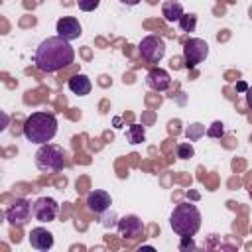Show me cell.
<instances>
[{
    "label": "cell",
    "instance_id": "6da1fadb",
    "mask_svg": "<svg viewBox=\"0 0 252 252\" xmlns=\"http://www.w3.org/2000/svg\"><path fill=\"white\" fill-rule=\"evenodd\" d=\"M75 61V49L71 43L59 35L43 39L33 55V63L43 73H57L63 67L71 65Z\"/></svg>",
    "mask_w": 252,
    "mask_h": 252
},
{
    "label": "cell",
    "instance_id": "7a4b0ae2",
    "mask_svg": "<svg viewBox=\"0 0 252 252\" xmlns=\"http://www.w3.org/2000/svg\"><path fill=\"white\" fill-rule=\"evenodd\" d=\"M57 134V118L51 112H32L24 122V136L33 144H47Z\"/></svg>",
    "mask_w": 252,
    "mask_h": 252
},
{
    "label": "cell",
    "instance_id": "3957f363",
    "mask_svg": "<svg viewBox=\"0 0 252 252\" xmlns=\"http://www.w3.org/2000/svg\"><path fill=\"white\" fill-rule=\"evenodd\" d=\"M169 224L179 236H193L201 228V213L191 203H179L169 217Z\"/></svg>",
    "mask_w": 252,
    "mask_h": 252
},
{
    "label": "cell",
    "instance_id": "277c9868",
    "mask_svg": "<svg viewBox=\"0 0 252 252\" xmlns=\"http://www.w3.org/2000/svg\"><path fill=\"white\" fill-rule=\"evenodd\" d=\"M35 167L43 173H59L65 167V152L57 144H39L35 152Z\"/></svg>",
    "mask_w": 252,
    "mask_h": 252
},
{
    "label": "cell",
    "instance_id": "5b68a950",
    "mask_svg": "<svg viewBox=\"0 0 252 252\" xmlns=\"http://www.w3.org/2000/svg\"><path fill=\"white\" fill-rule=\"evenodd\" d=\"M207 55H209V45H207L205 39L191 37V39L185 41V45H183V59H185V67L187 69H193L199 63H203Z\"/></svg>",
    "mask_w": 252,
    "mask_h": 252
},
{
    "label": "cell",
    "instance_id": "8992f818",
    "mask_svg": "<svg viewBox=\"0 0 252 252\" xmlns=\"http://www.w3.org/2000/svg\"><path fill=\"white\" fill-rule=\"evenodd\" d=\"M32 215H33V205L28 199H24V197L16 199L6 209V220L12 226H24V224H28V220L32 219Z\"/></svg>",
    "mask_w": 252,
    "mask_h": 252
},
{
    "label": "cell",
    "instance_id": "52a82bcc",
    "mask_svg": "<svg viewBox=\"0 0 252 252\" xmlns=\"http://www.w3.org/2000/svg\"><path fill=\"white\" fill-rule=\"evenodd\" d=\"M138 51H140V55H142L146 61L158 63V61H161L163 55H165V41H163V37H159V35H146V37L140 41Z\"/></svg>",
    "mask_w": 252,
    "mask_h": 252
},
{
    "label": "cell",
    "instance_id": "ba28073f",
    "mask_svg": "<svg viewBox=\"0 0 252 252\" xmlns=\"http://www.w3.org/2000/svg\"><path fill=\"white\" fill-rule=\"evenodd\" d=\"M57 211H59V205L51 197H39L33 203V217L39 222H51L57 217Z\"/></svg>",
    "mask_w": 252,
    "mask_h": 252
},
{
    "label": "cell",
    "instance_id": "9c48e42d",
    "mask_svg": "<svg viewBox=\"0 0 252 252\" xmlns=\"http://www.w3.org/2000/svg\"><path fill=\"white\" fill-rule=\"evenodd\" d=\"M55 32H57L59 37H63V39H67V41H73V39H77V37L83 33V28H81V24H79L77 18L65 16V18L57 20Z\"/></svg>",
    "mask_w": 252,
    "mask_h": 252
},
{
    "label": "cell",
    "instance_id": "30bf717a",
    "mask_svg": "<svg viewBox=\"0 0 252 252\" xmlns=\"http://www.w3.org/2000/svg\"><path fill=\"white\" fill-rule=\"evenodd\" d=\"M110 205H112V199H110V195H108L106 191L94 189V191H91V193L87 195V207H89V211H93L94 215L106 213V211L110 209Z\"/></svg>",
    "mask_w": 252,
    "mask_h": 252
},
{
    "label": "cell",
    "instance_id": "8fae6325",
    "mask_svg": "<svg viewBox=\"0 0 252 252\" xmlns=\"http://www.w3.org/2000/svg\"><path fill=\"white\" fill-rule=\"evenodd\" d=\"M146 85L152 89V91H167L171 87V77L165 69H159V67H154L150 69V73L146 75Z\"/></svg>",
    "mask_w": 252,
    "mask_h": 252
},
{
    "label": "cell",
    "instance_id": "7c38bea8",
    "mask_svg": "<svg viewBox=\"0 0 252 252\" xmlns=\"http://www.w3.org/2000/svg\"><path fill=\"white\" fill-rule=\"evenodd\" d=\"M116 226H118V232H120L124 238H136V236H140L142 230H144V224H142V220H140L136 215H126V217H122V219L116 222Z\"/></svg>",
    "mask_w": 252,
    "mask_h": 252
},
{
    "label": "cell",
    "instance_id": "4fadbf2b",
    "mask_svg": "<svg viewBox=\"0 0 252 252\" xmlns=\"http://www.w3.org/2000/svg\"><path fill=\"white\" fill-rule=\"evenodd\" d=\"M30 244L35 250H49L53 246V234L43 226H35L30 232Z\"/></svg>",
    "mask_w": 252,
    "mask_h": 252
},
{
    "label": "cell",
    "instance_id": "5bb4252c",
    "mask_svg": "<svg viewBox=\"0 0 252 252\" xmlns=\"http://www.w3.org/2000/svg\"><path fill=\"white\" fill-rule=\"evenodd\" d=\"M67 87H69V91L73 93V94H79V96H85V94H89L91 93V89H93V85H91V79L87 77V75H73L69 81H67Z\"/></svg>",
    "mask_w": 252,
    "mask_h": 252
},
{
    "label": "cell",
    "instance_id": "9a60e30c",
    "mask_svg": "<svg viewBox=\"0 0 252 252\" xmlns=\"http://www.w3.org/2000/svg\"><path fill=\"white\" fill-rule=\"evenodd\" d=\"M161 14H163L165 22L173 24V22H179V18H181L185 12H183V6H181L177 0H165L163 6H161Z\"/></svg>",
    "mask_w": 252,
    "mask_h": 252
},
{
    "label": "cell",
    "instance_id": "2e32d148",
    "mask_svg": "<svg viewBox=\"0 0 252 252\" xmlns=\"http://www.w3.org/2000/svg\"><path fill=\"white\" fill-rule=\"evenodd\" d=\"M126 138H128L130 144H140V142H144V138H146V130H144V126H140V124H132V126L126 130Z\"/></svg>",
    "mask_w": 252,
    "mask_h": 252
},
{
    "label": "cell",
    "instance_id": "e0dca14e",
    "mask_svg": "<svg viewBox=\"0 0 252 252\" xmlns=\"http://www.w3.org/2000/svg\"><path fill=\"white\" fill-rule=\"evenodd\" d=\"M177 24H179L181 32H195V28H197V16L195 14H183Z\"/></svg>",
    "mask_w": 252,
    "mask_h": 252
},
{
    "label": "cell",
    "instance_id": "ac0fdd59",
    "mask_svg": "<svg viewBox=\"0 0 252 252\" xmlns=\"http://www.w3.org/2000/svg\"><path fill=\"white\" fill-rule=\"evenodd\" d=\"M175 152H177V158H179V159H189V158L195 156V150H193L191 142H181V144H177Z\"/></svg>",
    "mask_w": 252,
    "mask_h": 252
},
{
    "label": "cell",
    "instance_id": "d6986e66",
    "mask_svg": "<svg viewBox=\"0 0 252 252\" xmlns=\"http://www.w3.org/2000/svg\"><path fill=\"white\" fill-rule=\"evenodd\" d=\"M203 134H205V126L201 124H191L189 128H185V136L189 138V142H197Z\"/></svg>",
    "mask_w": 252,
    "mask_h": 252
},
{
    "label": "cell",
    "instance_id": "ffe728a7",
    "mask_svg": "<svg viewBox=\"0 0 252 252\" xmlns=\"http://www.w3.org/2000/svg\"><path fill=\"white\" fill-rule=\"evenodd\" d=\"M207 136L209 138H222L224 136V124L220 120H215L209 128H207Z\"/></svg>",
    "mask_w": 252,
    "mask_h": 252
},
{
    "label": "cell",
    "instance_id": "44dd1931",
    "mask_svg": "<svg viewBox=\"0 0 252 252\" xmlns=\"http://www.w3.org/2000/svg\"><path fill=\"white\" fill-rule=\"evenodd\" d=\"M98 4H100V0H77V6L83 12H93L98 8Z\"/></svg>",
    "mask_w": 252,
    "mask_h": 252
},
{
    "label": "cell",
    "instance_id": "7402d4cb",
    "mask_svg": "<svg viewBox=\"0 0 252 252\" xmlns=\"http://www.w3.org/2000/svg\"><path fill=\"white\" fill-rule=\"evenodd\" d=\"M181 238H183V242L179 244V248H181V250H187V248H195V244H193L191 236H181Z\"/></svg>",
    "mask_w": 252,
    "mask_h": 252
},
{
    "label": "cell",
    "instance_id": "603a6c76",
    "mask_svg": "<svg viewBox=\"0 0 252 252\" xmlns=\"http://www.w3.org/2000/svg\"><path fill=\"white\" fill-rule=\"evenodd\" d=\"M246 104H248V108L252 110V87L246 89Z\"/></svg>",
    "mask_w": 252,
    "mask_h": 252
},
{
    "label": "cell",
    "instance_id": "cb8c5ba5",
    "mask_svg": "<svg viewBox=\"0 0 252 252\" xmlns=\"http://www.w3.org/2000/svg\"><path fill=\"white\" fill-rule=\"evenodd\" d=\"M122 4H126V6H136L138 2H142V0H120Z\"/></svg>",
    "mask_w": 252,
    "mask_h": 252
},
{
    "label": "cell",
    "instance_id": "d4e9b609",
    "mask_svg": "<svg viewBox=\"0 0 252 252\" xmlns=\"http://www.w3.org/2000/svg\"><path fill=\"white\" fill-rule=\"evenodd\" d=\"M236 89H238V91H246V83H244V81H240V83L236 85Z\"/></svg>",
    "mask_w": 252,
    "mask_h": 252
},
{
    "label": "cell",
    "instance_id": "484cf974",
    "mask_svg": "<svg viewBox=\"0 0 252 252\" xmlns=\"http://www.w3.org/2000/svg\"><path fill=\"white\" fill-rule=\"evenodd\" d=\"M250 197H252V189H250Z\"/></svg>",
    "mask_w": 252,
    "mask_h": 252
}]
</instances>
